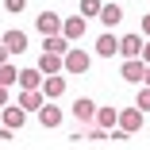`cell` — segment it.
I'll list each match as a JSON object with an SVG mask.
<instances>
[{
    "instance_id": "7a4b0ae2",
    "label": "cell",
    "mask_w": 150,
    "mask_h": 150,
    "mask_svg": "<svg viewBox=\"0 0 150 150\" xmlns=\"http://www.w3.org/2000/svg\"><path fill=\"white\" fill-rule=\"evenodd\" d=\"M39 88H42L46 100H58V96L66 93V77H62V73H46V77L39 81Z\"/></svg>"
},
{
    "instance_id": "2e32d148",
    "label": "cell",
    "mask_w": 150,
    "mask_h": 150,
    "mask_svg": "<svg viewBox=\"0 0 150 150\" xmlns=\"http://www.w3.org/2000/svg\"><path fill=\"white\" fill-rule=\"evenodd\" d=\"M39 73L46 77V73H62V58H58V54H42L39 58Z\"/></svg>"
},
{
    "instance_id": "ac0fdd59",
    "label": "cell",
    "mask_w": 150,
    "mask_h": 150,
    "mask_svg": "<svg viewBox=\"0 0 150 150\" xmlns=\"http://www.w3.org/2000/svg\"><path fill=\"white\" fill-rule=\"evenodd\" d=\"M93 119H96V127L112 131V127H115V108H96V115H93Z\"/></svg>"
},
{
    "instance_id": "6da1fadb",
    "label": "cell",
    "mask_w": 150,
    "mask_h": 150,
    "mask_svg": "<svg viewBox=\"0 0 150 150\" xmlns=\"http://www.w3.org/2000/svg\"><path fill=\"white\" fill-rule=\"evenodd\" d=\"M62 69H66V73H88V54L69 46V50L62 54Z\"/></svg>"
},
{
    "instance_id": "52a82bcc",
    "label": "cell",
    "mask_w": 150,
    "mask_h": 150,
    "mask_svg": "<svg viewBox=\"0 0 150 150\" xmlns=\"http://www.w3.org/2000/svg\"><path fill=\"white\" fill-rule=\"evenodd\" d=\"M35 27H39V35H58L62 31V19H58V12H39Z\"/></svg>"
},
{
    "instance_id": "d4e9b609",
    "label": "cell",
    "mask_w": 150,
    "mask_h": 150,
    "mask_svg": "<svg viewBox=\"0 0 150 150\" xmlns=\"http://www.w3.org/2000/svg\"><path fill=\"white\" fill-rule=\"evenodd\" d=\"M12 139V127H0V142H8Z\"/></svg>"
},
{
    "instance_id": "603a6c76",
    "label": "cell",
    "mask_w": 150,
    "mask_h": 150,
    "mask_svg": "<svg viewBox=\"0 0 150 150\" xmlns=\"http://www.w3.org/2000/svg\"><path fill=\"white\" fill-rule=\"evenodd\" d=\"M142 39H150V12L142 16Z\"/></svg>"
},
{
    "instance_id": "ba28073f",
    "label": "cell",
    "mask_w": 150,
    "mask_h": 150,
    "mask_svg": "<svg viewBox=\"0 0 150 150\" xmlns=\"http://www.w3.org/2000/svg\"><path fill=\"white\" fill-rule=\"evenodd\" d=\"M46 42H42V54H58V58H62L66 50H69V39L62 35V31H58V35H42Z\"/></svg>"
},
{
    "instance_id": "5bb4252c",
    "label": "cell",
    "mask_w": 150,
    "mask_h": 150,
    "mask_svg": "<svg viewBox=\"0 0 150 150\" xmlns=\"http://www.w3.org/2000/svg\"><path fill=\"white\" fill-rule=\"evenodd\" d=\"M73 115H77V119H85V123H88V119L96 115V104L88 100V96H81V100H73Z\"/></svg>"
},
{
    "instance_id": "5b68a950",
    "label": "cell",
    "mask_w": 150,
    "mask_h": 150,
    "mask_svg": "<svg viewBox=\"0 0 150 150\" xmlns=\"http://www.w3.org/2000/svg\"><path fill=\"white\" fill-rule=\"evenodd\" d=\"M42 100H46L42 88H19V108H23V112H39Z\"/></svg>"
},
{
    "instance_id": "4fadbf2b",
    "label": "cell",
    "mask_w": 150,
    "mask_h": 150,
    "mask_svg": "<svg viewBox=\"0 0 150 150\" xmlns=\"http://www.w3.org/2000/svg\"><path fill=\"white\" fill-rule=\"evenodd\" d=\"M139 50H142V35H123L119 39V54L123 58H139Z\"/></svg>"
},
{
    "instance_id": "3957f363",
    "label": "cell",
    "mask_w": 150,
    "mask_h": 150,
    "mask_svg": "<svg viewBox=\"0 0 150 150\" xmlns=\"http://www.w3.org/2000/svg\"><path fill=\"white\" fill-rule=\"evenodd\" d=\"M115 127L127 131V135L139 131V127H142V112H139V108H123V112H115Z\"/></svg>"
},
{
    "instance_id": "cb8c5ba5",
    "label": "cell",
    "mask_w": 150,
    "mask_h": 150,
    "mask_svg": "<svg viewBox=\"0 0 150 150\" xmlns=\"http://www.w3.org/2000/svg\"><path fill=\"white\" fill-rule=\"evenodd\" d=\"M139 58H142V62H150V39L142 42V50H139Z\"/></svg>"
},
{
    "instance_id": "e0dca14e",
    "label": "cell",
    "mask_w": 150,
    "mask_h": 150,
    "mask_svg": "<svg viewBox=\"0 0 150 150\" xmlns=\"http://www.w3.org/2000/svg\"><path fill=\"white\" fill-rule=\"evenodd\" d=\"M39 81H42L39 69H19L16 73V85H23V88H39Z\"/></svg>"
},
{
    "instance_id": "ffe728a7",
    "label": "cell",
    "mask_w": 150,
    "mask_h": 150,
    "mask_svg": "<svg viewBox=\"0 0 150 150\" xmlns=\"http://www.w3.org/2000/svg\"><path fill=\"white\" fill-rule=\"evenodd\" d=\"M77 16H85V19H93V16H100V0H81V8H77Z\"/></svg>"
},
{
    "instance_id": "7402d4cb",
    "label": "cell",
    "mask_w": 150,
    "mask_h": 150,
    "mask_svg": "<svg viewBox=\"0 0 150 150\" xmlns=\"http://www.w3.org/2000/svg\"><path fill=\"white\" fill-rule=\"evenodd\" d=\"M4 8L16 16V12H23V8H27V0H4Z\"/></svg>"
},
{
    "instance_id": "30bf717a",
    "label": "cell",
    "mask_w": 150,
    "mask_h": 150,
    "mask_svg": "<svg viewBox=\"0 0 150 150\" xmlns=\"http://www.w3.org/2000/svg\"><path fill=\"white\" fill-rule=\"evenodd\" d=\"M4 50H8V54H27V35L12 27V31L4 35Z\"/></svg>"
},
{
    "instance_id": "9c48e42d",
    "label": "cell",
    "mask_w": 150,
    "mask_h": 150,
    "mask_svg": "<svg viewBox=\"0 0 150 150\" xmlns=\"http://www.w3.org/2000/svg\"><path fill=\"white\" fill-rule=\"evenodd\" d=\"M142 69H146V62H142V58H127V62H123V81L142 85Z\"/></svg>"
},
{
    "instance_id": "44dd1931",
    "label": "cell",
    "mask_w": 150,
    "mask_h": 150,
    "mask_svg": "<svg viewBox=\"0 0 150 150\" xmlns=\"http://www.w3.org/2000/svg\"><path fill=\"white\" fill-rule=\"evenodd\" d=\"M135 108H139L142 115L150 112V85H146V88H139V100H135Z\"/></svg>"
},
{
    "instance_id": "8fae6325",
    "label": "cell",
    "mask_w": 150,
    "mask_h": 150,
    "mask_svg": "<svg viewBox=\"0 0 150 150\" xmlns=\"http://www.w3.org/2000/svg\"><path fill=\"white\" fill-rule=\"evenodd\" d=\"M0 119H4V127H12V131H19L23 123H27V112L16 104V108H4V112H0Z\"/></svg>"
},
{
    "instance_id": "9a60e30c",
    "label": "cell",
    "mask_w": 150,
    "mask_h": 150,
    "mask_svg": "<svg viewBox=\"0 0 150 150\" xmlns=\"http://www.w3.org/2000/svg\"><path fill=\"white\" fill-rule=\"evenodd\" d=\"M96 54H104V58L119 54V39H115V35H100V39H96Z\"/></svg>"
},
{
    "instance_id": "7c38bea8",
    "label": "cell",
    "mask_w": 150,
    "mask_h": 150,
    "mask_svg": "<svg viewBox=\"0 0 150 150\" xmlns=\"http://www.w3.org/2000/svg\"><path fill=\"white\" fill-rule=\"evenodd\" d=\"M100 23L104 27H119L123 23V8L119 4H100Z\"/></svg>"
},
{
    "instance_id": "d6986e66",
    "label": "cell",
    "mask_w": 150,
    "mask_h": 150,
    "mask_svg": "<svg viewBox=\"0 0 150 150\" xmlns=\"http://www.w3.org/2000/svg\"><path fill=\"white\" fill-rule=\"evenodd\" d=\"M16 73H19V69H16L12 62H0V85H4V88L16 85Z\"/></svg>"
},
{
    "instance_id": "484cf974",
    "label": "cell",
    "mask_w": 150,
    "mask_h": 150,
    "mask_svg": "<svg viewBox=\"0 0 150 150\" xmlns=\"http://www.w3.org/2000/svg\"><path fill=\"white\" fill-rule=\"evenodd\" d=\"M4 104H8V88L0 85V108H4Z\"/></svg>"
},
{
    "instance_id": "8992f818",
    "label": "cell",
    "mask_w": 150,
    "mask_h": 150,
    "mask_svg": "<svg viewBox=\"0 0 150 150\" xmlns=\"http://www.w3.org/2000/svg\"><path fill=\"white\" fill-rule=\"evenodd\" d=\"M39 123H42V127H58V123H62V108H58L54 100H42V108H39Z\"/></svg>"
},
{
    "instance_id": "277c9868",
    "label": "cell",
    "mask_w": 150,
    "mask_h": 150,
    "mask_svg": "<svg viewBox=\"0 0 150 150\" xmlns=\"http://www.w3.org/2000/svg\"><path fill=\"white\" fill-rule=\"evenodd\" d=\"M85 31H88V19H85V16H69V19H62V35H66L69 42H77Z\"/></svg>"
},
{
    "instance_id": "4316f807",
    "label": "cell",
    "mask_w": 150,
    "mask_h": 150,
    "mask_svg": "<svg viewBox=\"0 0 150 150\" xmlns=\"http://www.w3.org/2000/svg\"><path fill=\"white\" fill-rule=\"evenodd\" d=\"M8 58H12V54H8V50H4V42H0V62H8Z\"/></svg>"
}]
</instances>
